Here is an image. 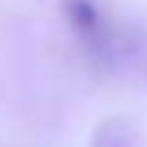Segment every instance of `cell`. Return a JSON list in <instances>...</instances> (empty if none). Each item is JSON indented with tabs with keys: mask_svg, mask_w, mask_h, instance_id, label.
<instances>
[{
	"mask_svg": "<svg viewBox=\"0 0 147 147\" xmlns=\"http://www.w3.org/2000/svg\"><path fill=\"white\" fill-rule=\"evenodd\" d=\"M59 16L80 44L83 54L98 70H116V47L121 21L106 0H57Z\"/></svg>",
	"mask_w": 147,
	"mask_h": 147,
	"instance_id": "1",
	"label": "cell"
},
{
	"mask_svg": "<svg viewBox=\"0 0 147 147\" xmlns=\"http://www.w3.org/2000/svg\"><path fill=\"white\" fill-rule=\"evenodd\" d=\"M116 70H127L147 83V23L121 21V34L116 47Z\"/></svg>",
	"mask_w": 147,
	"mask_h": 147,
	"instance_id": "2",
	"label": "cell"
},
{
	"mask_svg": "<svg viewBox=\"0 0 147 147\" xmlns=\"http://www.w3.org/2000/svg\"><path fill=\"white\" fill-rule=\"evenodd\" d=\"M88 147H145L140 127L129 119V116H106L101 119L93 132Z\"/></svg>",
	"mask_w": 147,
	"mask_h": 147,
	"instance_id": "3",
	"label": "cell"
}]
</instances>
